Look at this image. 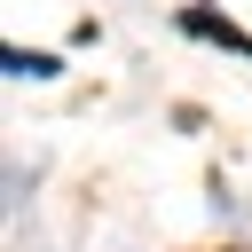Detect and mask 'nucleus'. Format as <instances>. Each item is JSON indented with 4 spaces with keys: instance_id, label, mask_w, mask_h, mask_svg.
Returning <instances> with one entry per match:
<instances>
[{
    "instance_id": "1",
    "label": "nucleus",
    "mask_w": 252,
    "mask_h": 252,
    "mask_svg": "<svg viewBox=\"0 0 252 252\" xmlns=\"http://www.w3.org/2000/svg\"><path fill=\"white\" fill-rule=\"evenodd\" d=\"M181 32H189V39H213V47L252 55V32H236V24H228V16H213V8H181Z\"/></svg>"
},
{
    "instance_id": "2",
    "label": "nucleus",
    "mask_w": 252,
    "mask_h": 252,
    "mask_svg": "<svg viewBox=\"0 0 252 252\" xmlns=\"http://www.w3.org/2000/svg\"><path fill=\"white\" fill-rule=\"evenodd\" d=\"M8 71H16V79H55L63 63H55V55H32V47H8Z\"/></svg>"
}]
</instances>
